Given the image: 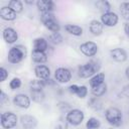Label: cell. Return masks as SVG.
<instances>
[{
    "mask_svg": "<svg viewBox=\"0 0 129 129\" xmlns=\"http://www.w3.org/2000/svg\"><path fill=\"white\" fill-rule=\"evenodd\" d=\"M88 104H89V107L92 108L95 111H99V110L102 109V101L99 99V97H95L94 96L93 98H91L89 100Z\"/></svg>",
    "mask_w": 129,
    "mask_h": 129,
    "instance_id": "obj_25",
    "label": "cell"
},
{
    "mask_svg": "<svg viewBox=\"0 0 129 129\" xmlns=\"http://www.w3.org/2000/svg\"><path fill=\"white\" fill-rule=\"evenodd\" d=\"M40 20L42 22V24L48 29L50 30L52 33L53 32H59V24L54 16V14L52 12H49V13H43L41 14V17H40Z\"/></svg>",
    "mask_w": 129,
    "mask_h": 129,
    "instance_id": "obj_3",
    "label": "cell"
},
{
    "mask_svg": "<svg viewBox=\"0 0 129 129\" xmlns=\"http://www.w3.org/2000/svg\"><path fill=\"white\" fill-rule=\"evenodd\" d=\"M84 118H85V114L80 109H72L67 113V116H66L68 123L73 126L80 125L84 121Z\"/></svg>",
    "mask_w": 129,
    "mask_h": 129,
    "instance_id": "obj_5",
    "label": "cell"
},
{
    "mask_svg": "<svg viewBox=\"0 0 129 129\" xmlns=\"http://www.w3.org/2000/svg\"><path fill=\"white\" fill-rule=\"evenodd\" d=\"M16 12H14L10 7L8 6H4L0 9V17L4 20H7V21H11V20H14L16 18Z\"/></svg>",
    "mask_w": 129,
    "mask_h": 129,
    "instance_id": "obj_18",
    "label": "cell"
},
{
    "mask_svg": "<svg viewBox=\"0 0 129 129\" xmlns=\"http://www.w3.org/2000/svg\"><path fill=\"white\" fill-rule=\"evenodd\" d=\"M105 74L104 73H98L96 74L95 76H93L90 80V86L91 87H94V86H97V85H100V84H103L105 83Z\"/></svg>",
    "mask_w": 129,
    "mask_h": 129,
    "instance_id": "obj_24",
    "label": "cell"
},
{
    "mask_svg": "<svg viewBox=\"0 0 129 129\" xmlns=\"http://www.w3.org/2000/svg\"><path fill=\"white\" fill-rule=\"evenodd\" d=\"M105 117L106 120L108 121L109 124L113 126H119L122 123V112L116 107H110L106 110L105 112Z\"/></svg>",
    "mask_w": 129,
    "mask_h": 129,
    "instance_id": "obj_4",
    "label": "cell"
},
{
    "mask_svg": "<svg viewBox=\"0 0 129 129\" xmlns=\"http://www.w3.org/2000/svg\"><path fill=\"white\" fill-rule=\"evenodd\" d=\"M100 126H101V123H100L99 119H97L95 117L89 118V120L86 123V127L88 129H98Z\"/></svg>",
    "mask_w": 129,
    "mask_h": 129,
    "instance_id": "obj_30",
    "label": "cell"
},
{
    "mask_svg": "<svg viewBox=\"0 0 129 129\" xmlns=\"http://www.w3.org/2000/svg\"><path fill=\"white\" fill-rule=\"evenodd\" d=\"M9 101V99H8V96L3 92V91H1V95H0V102L3 104V103H5V102H8Z\"/></svg>",
    "mask_w": 129,
    "mask_h": 129,
    "instance_id": "obj_35",
    "label": "cell"
},
{
    "mask_svg": "<svg viewBox=\"0 0 129 129\" xmlns=\"http://www.w3.org/2000/svg\"><path fill=\"white\" fill-rule=\"evenodd\" d=\"M55 80L60 84L69 83L72 79V73L67 68H57L54 72Z\"/></svg>",
    "mask_w": 129,
    "mask_h": 129,
    "instance_id": "obj_7",
    "label": "cell"
},
{
    "mask_svg": "<svg viewBox=\"0 0 129 129\" xmlns=\"http://www.w3.org/2000/svg\"><path fill=\"white\" fill-rule=\"evenodd\" d=\"M17 116L12 112H5L1 115V125L5 129H11L17 124Z\"/></svg>",
    "mask_w": 129,
    "mask_h": 129,
    "instance_id": "obj_6",
    "label": "cell"
},
{
    "mask_svg": "<svg viewBox=\"0 0 129 129\" xmlns=\"http://www.w3.org/2000/svg\"><path fill=\"white\" fill-rule=\"evenodd\" d=\"M121 94H122L124 97H126V98L129 99V85H126L125 87H123Z\"/></svg>",
    "mask_w": 129,
    "mask_h": 129,
    "instance_id": "obj_34",
    "label": "cell"
},
{
    "mask_svg": "<svg viewBox=\"0 0 129 129\" xmlns=\"http://www.w3.org/2000/svg\"><path fill=\"white\" fill-rule=\"evenodd\" d=\"M26 56V48L25 46L18 44L13 46L8 51V61L11 63H19L24 57Z\"/></svg>",
    "mask_w": 129,
    "mask_h": 129,
    "instance_id": "obj_2",
    "label": "cell"
},
{
    "mask_svg": "<svg viewBox=\"0 0 129 129\" xmlns=\"http://www.w3.org/2000/svg\"><path fill=\"white\" fill-rule=\"evenodd\" d=\"M8 7H10L14 12L16 13H20L23 10V4L21 1L19 0H11L8 3Z\"/></svg>",
    "mask_w": 129,
    "mask_h": 129,
    "instance_id": "obj_26",
    "label": "cell"
},
{
    "mask_svg": "<svg viewBox=\"0 0 129 129\" xmlns=\"http://www.w3.org/2000/svg\"><path fill=\"white\" fill-rule=\"evenodd\" d=\"M20 123L24 129H34L37 125V119L31 115H22L20 117Z\"/></svg>",
    "mask_w": 129,
    "mask_h": 129,
    "instance_id": "obj_11",
    "label": "cell"
},
{
    "mask_svg": "<svg viewBox=\"0 0 129 129\" xmlns=\"http://www.w3.org/2000/svg\"><path fill=\"white\" fill-rule=\"evenodd\" d=\"M8 77V72L6 69L1 68L0 69V82H4Z\"/></svg>",
    "mask_w": 129,
    "mask_h": 129,
    "instance_id": "obj_33",
    "label": "cell"
},
{
    "mask_svg": "<svg viewBox=\"0 0 129 129\" xmlns=\"http://www.w3.org/2000/svg\"><path fill=\"white\" fill-rule=\"evenodd\" d=\"M124 31H125V33H126V35H128L129 36V23H124Z\"/></svg>",
    "mask_w": 129,
    "mask_h": 129,
    "instance_id": "obj_36",
    "label": "cell"
},
{
    "mask_svg": "<svg viewBox=\"0 0 129 129\" xmlns=\"http://www.w3.org/2000/svg\"><path fill=\"white\" fill-rule=\"evenodd\" d=\"M125 75H126L127 79L129 80V67H127V68H126V70H125Z\"/></svg>",
    "mask_w": 129,
    "mask_h": 129,
    "instance_id": "obj_37",
    "label": "cell"
},
{
    "mask_svg": "<svg viewBox=\"0 0 129 129\" xmlns=\"http://www.w3.org/2000/svg\"><path fill=\"white\" fill-rule=\"evenodd\" d=\"M64 30L68 33L73 34L75 36H81L83 34V28L76 24H67L64 26Z\"/></svg>",
    "mask_w": 129,
    "mask_h": 129,
    "instance_id": "obj_21",
    "label": "cell"
},
{
    "mask_svg": "<svg viewBox=\"0 0 129 129\" xmlns=\"http://www.w3.org/2000/svg\"><path fill=\"white\" fill-rule=\"evenodd\" d=\"M3 38L7 43H14L17 38H18V34L16 32L15 29H13L12 27H6L3 30Z\"/></svg>",
    "mask_w": 129,
    "mask_h": 129,
    "instance_id": "obj_15",
    "label": "cell"
},
{
    "mask_svg": "<svg viewBox=\"0 0 129 129\" xmlns=\"http://www.w3.org/2000/svg\"><path fill=\"white\" fill-rule=\"evenodd\" d=\"M31 58L34 62L37 63H43L47 60V55L44 51H39V50H32L31 53Z\"/></svg>",
    "mask_w": 129,
    "mask_h": 129,
    "instance_id": "obj_20",
    "label": "cell"
},
{
    "mask_svg": "<svg viewBox=\"0 0 129 129\" xmlns=\"http://www.w3.org/2000/svg\"><path fill=\"white\" fill-rule=\"evenodd\" d=\"M48 47V43L46 39L43 37H37L33 41V48L34 50H39V51H45Z\"/></svg>",
    "mask_w": 129,
    "mask_h": 129,
    "instance_id": "obj_19",
    "label": "cell"
},
{
    "mask_svg": "<svg viewBox=\"0 0 129 129\" xmlns=\"http://www.w3.org/2000/svg\"><path fill=\"white\" fill-rule=\"evenodd\" d=\"M96 7L102 12V14L107 13V12H110V8H111L110 3H109L108 1H104V0H102V1H97V2H96Z\"/></svg>",
    "mask_w": 129,
    "mask_h": 129,
    "instance_id": "obj_27",
    "label": "cell"
},
{
    "mask_svg": "<svg viewBox=\"0 0 129 129\" xmlns=\"http://www.w3.org/2000/svg\"><path fill=\"white\" fill-rule=\"evenodd\" d=\"M110 56L115 61L122 62L127 59V52L125 49L121 47H117V48H113L112 50H110Z\"/></svg>",
    "mask_w": 129,
    "mask_h": 129,
    "instance_id": "obj_13",
    "label": "cell"
},
{
    "mask_svg": "<svg viewBox=\"0 0 129 129\" xmlns=\"http://www.w3.org/2000/svg\"><path fill=\"white\" fill-rule=\"evenodd\" d=\"M48 40L52 43V44H60L62 42V35L59 32H53L48 36Z\"/></svg>",
    "mask_w": 129,
    "mask_h": 129,
    "instance_id": "obj_29",
    "label": "cell"
},
{
    "mask_svg": "<svg viewBox=\"0 0 129 129\" xmlns=\"http://www.w3.org/2000/svg\"><path fill=\"white\" fill-rule=\"evenodd\" d=\"M9 87L12 89V90H16V89H19L21 87V80L19 78H13L10 83H9Z\"/></svg>",
    "mask_w": 129,
    "mask_h": 129,
    "instance_id": "obj_32",
    "label": "cell"
},
{
    "mask_svg": "<svg viewBox=\"0 0 129 129\" xmlns=\"http://www.w3.org/2000/svg\"><path fill=\"white\" fill-rule=\"evenodd\" d=\"M30 89L31 91H36V90H42L43 87L46 85V82L45 81H42V80H32L30 82Z\"/></svg>",
    "mask_w": 129,
    "mask_h": 129,
    "instance_id": "obj_28",
    "label": "cell"
},
{
    "mask_svg": "<svg viewBox=\"0 0 129 129\" xmlns=\"http://www.w3.org/2000/svg\"><path fill=\"white\" fill-rule=\"evenodd\" d=\"M101 69V63L98 60H91L85 64H82L78 69V75L80 78L88 79L95 76Z\"/></svg>",
    "mask_w": 129,
    "mask_h": 129,
    "instance_id": "obj_1",
    "label": "cell"
},
{
    "mask_svg": "<svg viewBox=\"0 0 129 129\" xmlns=\"http://www.w3.org/2000/svg\"><path fill=\"white\" fill-rule=\"evenodd\" d=\"M34 74H35V77L38 80L45 81V80L49 79L50 70L48 69V67H46L44 64H38L34 68Z\"/></svg>",
    "mask_w": 129,
    "mask_h": 129,
    "instance_id": "obj_12",
    "label": "cell"
},
{
    "mask_svg": "<svg viewBox=\"0 0 129 129\" xmlns=\"http://www.w3.org/2000/svg\"><path fill=\"white\" fill-rule=\"evenodd\" d=\"M69 91L72 94L77 95L79 98L83 99L87 96L88 94V89L86 86H78V85H72L69 87Z\"/></svg>",
    "mask_w": 129,
    "mask_h": 129,
    "instance_id": "obj_17",
    "label": "cell"
},
{
    "mask_svg": "<svg viewBox=\"0 0 129 129\" xmlns=\"http://www.w3.org/2000/svg\"><path fill=\"white\" fill-rule=\"evenodd\" d=\"M13 104L21 109H27L30 106V98L25 94H17L13 98Z\"/></svg>",
    "mask_w": 129,
    "mask_h": 129,
    "instance_id": "obj_10",
    "label": "cell"
},
{
    "mask_svg": "<svg viewBox=\"0 0 129 129\" xmlns=\"http://www.w3.org/2000/svg\"><path fill=\"white\" fill-rule=\"evenodd\" d=\"M120 13L124 19L129 20V3L123 2L120 4Z\"/></svg>",
    "mask_w": 129,
    "mask_h": 129,
    "instance_id": "obj_31",
    "label": "cell"
},
{
    "mask_svg": "<svg viewBox=\"0 0 129 129\" xmlns=\"http://www.w3.org/2000/svg\"><path fill=\"white\" fill-rule=\"evenodd\" d=\"M36 6L42 14L52 12L54 9V3L50 0H38L36 2Z\"/></svg>",
    "mask_w": 129,
    "mask_h": 129,
    "instance_id": "obj_14",
    "label": "cell"
},
{
    "mask_svg": "<svg viewBox=\"0 0 129 129\" xmlns=\"http://www.w3.org/2000/svg\"><path fill=\"white\" fill-rule=\"evenodd\" d=\"M108 129H113V128H108Z\"/></svg>",
    "mask_w": 129,
    "mask_h": 129,
    "instance_id": "obj_38",
    "label": "cell"
},
{
    "mask_svg": "<svg viewBox=\"0 0 129 129\" xmlns=\"http://www.w3.org/2000/svg\"><path fill=\"white\" fill-rule=\"evenodd\" d=\"M30 97H31L33 102L41 103L45 99V94L43 93L42 90H36V91H31L30 92Z\"/></svg>",
    "mask_w": 129,
    "mask_h": 129,
    "instance_id": "obj_23",
    "label": "cell"
},
{
    "mask_svg": "<svg viewBox=\"0 0 129 129\" xmlns=\"http://www.w3.org/2000/svg\"><path fill=\"white\" fill-rule=\"evenodd\" d=\"M80 49L86 56H94L98 52V45L94 41H86L80 45Z\"/></svg>",
    "mask_w": 129,
    "mask_h": 129,
    "instance_id": "obj_8",
    "label": "cell"
},
{
    "mask_svg": "<svg viewBox=\"0 0 129 129\" xmlns=\"http://www.w3.org/2000/svg\"><path fill=\"white\" fill-rule=\"evenodd\" d=\"M118 15L114 12H107L102 14L101 16V22L103 23V25H106L108 27H113L118 23Z\"/></svg>",
    "mask_w": 129,
    "mask_h": 129,
    "instance_id": "obj_9",
    "label": "cell"
},
{
    "mask_svg": "<svg viewBox=\"0 0 129 129\" xmlns=\"http://www.w3.org/2000/svg\"><path fill=\"white\" fill-rule=\"evenodd\" d=\"M106 91H107V85H106V83H103V84H100V85L91 87V93L95 97H101V96H103L106 93Z\"/></svg>",
    "mask_w": 129,
    "mask_h": 129,
    "instance_id": "obj_22",
    "label": "cell"
},
{
    "mask_svg": "<svg viewBox=\"0 0 129 129\" xmlns=\"http://www.w3.org/2000/svg\"><path fill=\"white\" fill-rule=\"evenodd\" d=\"M89 29L91 31V33L95 36H99L102 34L103 32V29H104V25L101 21L99 20H92L90 22V26H89Z\"/></svg>",
    "mask_w": 129,
    "mask_h": 129,
    "instance_id": "obj_16",
    "label": "cell"
}]
</instances>
